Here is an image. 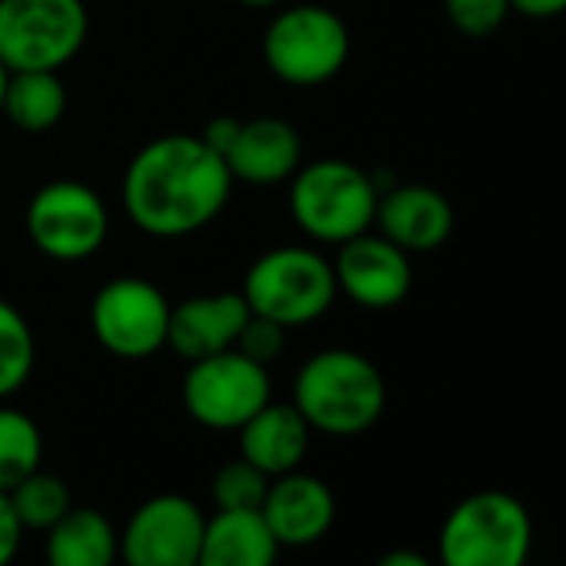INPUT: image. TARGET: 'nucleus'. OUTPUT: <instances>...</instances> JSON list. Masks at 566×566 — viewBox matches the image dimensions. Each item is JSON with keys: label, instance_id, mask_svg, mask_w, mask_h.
I'll return each mask as SVG.
<instances>
[{"label": "nucleus", "instance_id": "obj_1", "mask_svg": "<svg viewBox=\"0 0 566 566\" xmlns=\"http://www.w3.org/2000/svg\"><path fill=\"white\" fill-rule=\"evenodd\" d=\"M227 160L193 134H164L144 144L120 184L124 213L137 230L177 240L213 223L233 190Z\"/></svg>", "mask_w": 566, "mask_h": 566}, {"label": "nucleus", "instance_id": "obj_2", "mask_svg": "<svg viewBox=\"0 0 566 566\" xmlns=\"http://www.w3.org/2000/svg\"><path fill=\"white\" fill-rule=\"evenodd\" d=\"M291 403L311 430L327 437H357L384 417L387 384L377 364L364 354L331 347L297 370Z\"/></svg>", "mask_w": 566, "mask_h": 566}, {"label": "nucleus", "instance_id": "obj_3", "mask_svg": "<svg viewBox=\"0 0 566 566\" xmlns=\"http://www.w3.org/2000/svg\"><path fill=\"white\" fill-rule=\"evenodd\" d=\"M377 180L340 157L301 164L291 177V217L317 243H347L377 220Z\"/></svg>", "mask_w": 566, "mask_h": 566}, {"label": "nucleus", "instance_id": "obj_4", "mask_svg": "<svg viewBox=\"0 0 566 566\" xmlns=\"http://www.w3.org/2000/svg\"><path fill=\"white\" fill-rule=\"evenodd\" d=\"M240 294L253 317H266L283 331L307 327L337 301L334 263L311 247H273L250 263Z\"/></svg>", "mask_w": 566, "mask_h": 566}, {"label": "nucleus", "instance_id": "obj_5", "mask_svg": "<svg viewBox=\"0 0 566 566\" xmlns=\"http://www.w3.org/2000/svg\"><path fill=\"white\" fill-rule=\"evenodd\" d=\"M437 549L443 566H526L530 510L506 490H476L447 513Z\"/></svg>", "mask_w": 566, "mask_h": 566}, {"label": "nucleus", "instance_id": "obj_6", "mask_svg": "<svg viewBox=\"0 0 566 566\" xmlns=\"http://www.w3.org/2000/svg\"><path fill=\"white\" fill-rule=\"evenodd\" d=\"M263 61L291 87L331 84L350 61V31L331 8H283L263 34Z\"/></svg>", "mask_w": 566, "mask_h": 566}, {"label": "nucleus", "instance_id": "obj_7", "mask_svg": "<svg viewBox=\"0 0 566 566\" xmlns=\"http://www.w3.org/2000/svg\"><path fill=\"white\" fill-rule=\"evenodd\" d=\"M84 0H0V64L14 71H61L87 44Z\"/></svg>", "mask_w": 566, "mask_h": 566}, {"label": "nucleus", "instance_id": "obj_8", "mask_svg": "<svg viewBox=\"0 0 566 566\" xmlns=\"http://www.w3.org/2000/svg\"><path fill=\"white\" fill-rule=\"evenodd\" d=\"M31 243L61 263H77L94 256L107 233L111 213L104 197L84 180H51L38 187L24 213Z\"/></svg>", "mask_w": 566, "mask_h": 566}, {"label": "nucleus", "instance_id": "obj_9", "mask_svg": "<svg viewBox=\"0 0 566 566\" xmlns=\"http://www.w3.org/2000/svg\"><path fill=\"white\" fill-rule=\"evenodd\" d=\"M170 301L144 276H117L94 294L91 331L120 360H147L167 347Z\"/></svg>", "mask_w": 566, "mask_h": 566}, {"label": "nucleus", "instance_id": "obj_10", "mask_svg": "<svg viewBox=\"0 0 566 566\" xmlns=\"http://www.w3.org/2000/svg\"><path fill=\"white\" fill-rule=\"evenodd\" d=\"M184 407L207 430H240L263 403H270L266 367L243 357L240 350H223L193 360L184 377Z\"/></svg>", "mask_w": 566, "mask_h": 566}, {"label": "nucleus", "instance_id": "obj_11", "mask_svg": "<svg viewBox=\"0 0 566 566\" xmlns=\"http://www.w3.org/2000/svg\"><path fill=\"white\" fill-rule=\"evenodd\" d=\"M207 516L180 493L144 500L120 530L127 566H197Z\"/></svg>", "mask_w": 566, "mask_h": 566}, {"label": "nucleus", "instance_id": "obj_12", "mask_svg": "<svg viewBox=\"0 0 566 566\" xmlns=\"http://www.w3.org/2000/svg\"><path fill=\"white\" fill-rule=\"evenodd\" d=\"M337 294L350 297L364 311H394L413 287L410 253L390 243L384 233H360L340 243L334 260Z\"/></svg>", "mask_w": 566, "mask_h": 566}, {"label": "nucleus", "instance_id": "obj_13", "mask_svg": "<svg viewBox=\"0 0 566 566\" xmlns=\"http://www.w3.org/2000/svg\"><path fill=\"white\" fill-rule=\"evenodd\" d=\"M260 516L280 546H311L334 526L337 500L321 476L291 470L270 480Z\"/></svg>", "mask_w": 566, "mask_h": 566}, {"label": "nucleus", "instance_id": "obj_14", "mask_svg": "<svg viewBox=\"0 0 566 566\" xmlns=\"http://www.w3.org/2000/svg\"><path fill=\"white\" fill-rule=\"evenodd\" d=\"M220 157L227 160L233 180L270 187L297 174L304 164V144L294 124L280 117H253L243 124L237 120Z\"/></svg>", "mask_w": 566, "mask_h": 566}, {"label": "nucleus", "instance_id": "obj_15", "mask_svg": "<svg viewBox=\"0 0 566 566\" xmlns=\"http://www.w3.org/2000/svg\"><path fill=\"white\" fill-rule=\"evenodd\" d=\"M380 233L407 253L440 250L453 233V207L430 184H397L377 200Z\"/></svg>", "mask_w": 566, "mask_h": 566}, {"label": "nucleus", "instance_id": "obj_16", "mask_svg": "<svg viewBox=\"0 0 566 566\" xmlns=\"http://www.w3.org/2000/svg\"><path fill=\"white\" fill-rule=\"evenodd\" d=\"M250 321V307L243 294H200L177 307H170L167 347L187 364L233 350L243 324Z\"/></svg>", "mask_w": 566, "mask_h": 566}, {"label": "nucleus", "instance_id": "obj_17", "mask_svg": "<svg viewBox=\"0 0 566 566\" xmlns=\"http://www.w3.org/2000/svg\"><path fill=\"white\" fill-rule=\"evenodd\" d=\"M237 433L240 457L270 480L301 470L311 447V427L294 403H263Z\"/></svg>", "mask_w": 566, "mask_h": 566}, {"label": "nucleus", "instance_id": "obj_18", "mask_svg": "<svg viewBox=\"0 0 566 566\" xmlns=\"http://www.w3.org/2000/svg\"><path fill=\"white\" fill-rule=\"evenodd\" d=\"M276 553L260 510H217L203 526L197 566H273Z\"/></svg>", "mask_w": 566, "mask_h": 566}, {"label": "nucleus", "instance_id": "obj_19", "mask_svg": "<svg viewBox=\"0 0 566 566\" xmlns=\"http://www.w3.org/2000/svg\"><path fill=\"white\" fill-rule=\"evenodd\" d=\"M48 566H114L120 556V533L101 510L71 506L48 530Z\"/></svg>", "mask_w": 566, "mask_h": 566}, {"label": "nucleus", "instance_id": "obj_20", "mask_svg": "<svg viewBox=\"0 0 566 566\" xmlns=\"http://www.w3.org/2000/svg\"><path fill=\"white\" fill-rule=\"evenodd\" d=\"M67 111V91L61 71H14L4 91V114L24 134H44L61 124Z\"/></svg>", "mask_w": 566, "mask_h": 566}, {"label": "nucleus", "instance_id": "obj_21", "mask_svg": "<svg viewBox=\"0 0 566 566\" xmlns=\"http://www.w3.org/2000/svg\"><path fill=\"white\" fill-rule=\"evenodd\" d=\"M44 437L41 427L14 407H0V490L11 493L21 480L41 470Z\"/></svg>", "mask_w": 566, "mask_h": 566}, {"label": "nucleus", "instance_id": "obj_22", "mask_svg": "<svg viewBox=\"0 0 566 566\" xmlns=\"http://www.w3.org/2000/svg\"><path fill=\"white\" fill-rule=\"evenodd\" d=\"M38 340L28 317L0 297V400L14 397L34 374Z\"/></svg>", "mask_w": 566, "mask_h": 566}, {"label": "nucleus", "instance_id": "obj_23", "mask_svg": "<svg viewBox=\"0 0 566 566\" xmlns=\"http://www.w3.org/2000/svg\"><path fill=\"white\" fill-rule=\"evenodd\" d=\"M8 496H11L14 513L24 523V530H41V533H48L74 506L67 483L54 473H44V470L21 480Z\"/></svg>", "mask_w": 566, "mask_h": 566}, {"label": "nucleus", "instance_id": "obj_24", "mask_svg": "<svg viewBox=\"0 0 566 566\" xmlns=\"http://www.w3.org/2000/svg\"><path fill=\"white\" fill-rule=\"evenodd\" d=\"M266 486H270V476L260 473L243 457H237L213 473L210 496H213L217 510H260Z\"/></svg>", "mask_w": 566, "mask_h": 566}, {"label": "nucleus", "instance_id": "obj_25", "mask_svg": "<svg viewBox=\"0 0 566 566\" xmlns=\"http://www.w3.org/2000/svg\"><path fill=\"white\" fill-rule=\"evenodd\" d=\"M443 14L457 34L470 41H483L493 38L513 11L510 0H443Z\"/></svg>", "mask_w": 566, "mask_h": 566}, {"label": "nucleus", "instance_id": "obj_26", "mask_svg": "<svg viewBox=\"0 0 566 566\" xmlns=\"http://www.w3.org/2000/svg\"><path fill=\"white\" fill-rule=\"evenodd\" d=\"M283 337H287V331H283L280 324H273V321H266V317H253L250 314V321L243 324V331H240V337H237V344H233V350H240L243 357H250V360H256V364H270V360H276L280 357V350H283Z\"/></svg>", "mask_w": 566, "mask_h": 566}, {"label": "nucleus", "instance_id": "obj_27", "mask_svg": "<svg viewBox=\"0 0 566 566\" xmlns=\"http://www.w3.org/2000/svg\"><path fill=\"white\" fill-rule=\"evenodd\" d=\"M24 533H28V530H24V523L18 520L11 496H8L4 490H0V566H11V563H14Z\"/></svg>", "mask_w": 566, "mask_h": 566}, {"label": "nucleus", "instance_id": "obj_28", "mask_svg": "<svg viewBox=\"0 0 566 566\" xmlns=\"http://www.w3.org/2000/svg\"><path fill=\"white\" fill-rule=\"evenodd\" d=\"M510 11L533 21H549L566 14V0H510Z\"/></svg>", "mask_w": 566, "mask_h": 566}, {"label": "nucleus", "instance_id": "obj_29", "mask_svg": "<svg viewBox=\"0 0 566 566\" xmlns=\"http://www.w3.org/2000/svg\"><path fill=\"white\" fill-rule=\"evenodd\" d=\"M377 566H433V563L417 549H390L377 559Z\"/></svg>", "mask_w": 566, "mask_h": 566}, {"label": "nucleus", "instance_id": "obj_30", "mask_svg": "<svg viewBox=\"0 0 566 566\" xmlns=\"http://www.w3.org/2000/svg\"><path fill=\"white\" fill-rule=\"evenodd\" d=\"M237 4H243V8H253V11H266V8H276L280 0H237Z\"/></svg>", "mask_w": 566, "mask_h": 566}, {"label": "nucleus", "instance_id": "obj_31", "mask_svg": "<svg viewBox=\"0 0 566 566\" xmlns=\"http://www.w3.org/2000/svg\"><path fill=\"white\" fill-rule=\"evenodd\" d=\"M8 81H11V71L0 64V107H4V91H8Z\"/></svg>", "mask_w": 566, "mask_h": 566}]
</instances>
